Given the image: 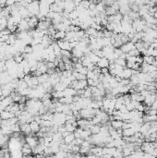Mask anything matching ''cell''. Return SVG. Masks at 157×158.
<instances>
[{"instance_id":"52a82bcc","label":"cell","mask_w":157,"mask_h":158,"mask_svg":"<svg viewBox=\"0 0 157 158\" xmlns=\"http://www.w3.org/2000/svg\"><path fill=\"white\" fill-rule=\"evenodd\" d=\"M13 118H15V115L11 112L3 111V112L0 113V118L2 119V120H8V119H11Z\"/></svg>"},{"instance_id":"277c9868","label":"cell","mask_w":157,"mask_h":158,"mask_svg":"<svg viewBox=\"0 0 157 158\" xmlns=\"http://www.w3.org/2000/svg\"><path fill=\"white\" fill-rule=\"evenodd\" d=\"M120 49L122 50L123 53L128 54V53H130L131 50L135 49V44H134L133 43H131V42H128V43L125 44H123V46H121Z\"/></svg>"},{"instance_id":"6da1fadb","label":"cell","mask_w":157,"mask_h":158,"mask_svg":"<svg viewBox=\"0 0 157 158\" xmlns=\"http://www.w3.org/2000/svg\"><path fill=\"white\" fill-rule=\"evenodd\" d=\"M27 9L30 12V17H33L35 16L37 17L38 14L40 13V5L38 1H34V2H32V3L27 6Z\"/></svg>"},{"instance_id":"30bf717a","label":"cell","mask_w":157,"mask_h":158,"mask_svg":"<svg viewBox=\"0 0 157 158\" xmlns=\"http://www.w3.org/2000/svg\"><path fill=\"white\" fill-rule=\"evenodd\" d=\"M21 152L23 155H30L32 154V149L30 148V146L27 143H25L24 145L21 148Z\"/></svg>"},{"instance_id":"ac0fdd59","label":"cell","mask_w":157,"mask_h":158,"mask_svg":"<svg viewBox=\"0 0 157 158\" xmlns=\"http://www.w3.org/2000/svg\"><path fill=\"white\" fill-rule=\"evenodd\" d=\"M74 140H75V136H74V134L73 133L68 134V136L64 138V142H65L66 144H71Z\"/></svg>"},{"instance_id":"e0dca14e","label":"cell","mask_w":157,"mask_h":158,"mask_svg":"<svg viewBox=\"0 0 157 158\" xmlns=\"http://www.w3.org/2000/svg\"><path fill=\"white\" fill-rule=\"evenodd\" d=\"M88 56H89V58H90V60H91L92 63V64H94V65H97V63H98V62H99V60L101 59L99 56H97L95 55L94 53H92V52L91 54Z\"/></svg>"},{"instance_id":"d4e9b609","label":"cell","mask_w":157,"mask_h":158,"mask_svg":"<svg viewBox=\"0 0 157 158\" xmlns=\"http://www.w3.org/2000/svg\"><path fill=\"white\" fill-rule=\"evenodd\" d=\"M23 53H25V54H32V53H33L32 46H25Z\"/></svg>"},{"instance_id":"f1b7e54d","label":"cell","mask_w":157,"mask_h":158,"mask_svg":"<svg viewBox=\"0 0 157 158\" xmlns=\"http://www.w3.org/2000/svg\"><path fill=\"white\" fill-rule=\"evenodd\" d=\"M155 61H157V56H156V58H155Z\"/></svg>"},{"instance_id":"2e32d148","label":"cell","mask_w":157,"mask_h":158,"mask_svg":"<svg viewBox=\"0 0 157 158\" xmlns=\"http://www.w3.org/2000/svg\"><path fill=\"white\" fill-rule=\"evenodd\" d=\"M65 37H66V32H56V34L54 36V40H58V41H60V40H65Z\"/></svg>"},{"instance_id":"4dcf8cb0","label":"cell","mask_w":157,"mask_h":158,"mask_svg":"<svg viewBox=\"0 0 157 158\" xmlns=\"http://www.w3.org/2000/svg\"><path fill=\"white\" fill-rule=\"evenodd\" d=\"M0 113H1V112H0Z\"/></svg>"},{"instance_id":"d6986e66","label":"cell","mask_w":157,"mask_h":158,"mask_svg":"<svg viewBox=\"0 0 157 158\" xmlns=\"http://www.w3.org/2000/svg\"><path fill=\"white\" fill-rule=\"evenodd\" d=\"M154 61H155V58L151 56H143V62L146 63V64L148 65H152Z\"/></svg>"},{"instance_id":"ba28073f","label":"cell","mask_w":157,"mask_h":158,"mask_svg":"<svg viewBox=\"0 0 157 158\" xmlns=\"http://www.w3.org/2000/svg\"><path fill=\"white\" fill-rule=\"evenodd\" d=\"M20 132L24 133L25 135H27V136L32 134V130H30V124L26 123V124H22V125H20Z\"/></svg>"},{"instance_id":"9c48e42d","label":"cell","mask_w":157,"mask_h":158,"mask_svg":"<svg viewBox=\"0 0 157 158\" xmlns=\"http://www.w3.org/2000/svg\"><path fill=\"white\" fill-rule=\"evenodd\" d=\"M18 29L20 32H28V30H30V27L25 20H21V22L18 25Z\"/></svg>"},{"instance_id":"3957f363","label":"cell","mask_w":157,"mask_h":158,"mask_svg":"<svg viewBox=\"0 0 157 158\" xmlns=\"http://www.w3.org/2000/svg\"><path fill=\"white\" fill-rule=\"evenodd\" d=\"M58 46L61 50H66V51H71L70 48V42H66L65 40H60V41H56Z\"/></svg>"},{"instance_id":"f546056e","label":"cell","mask_w":157,"mask_h":158,"mask_svg":"<svg viewBox=\"0 0 157 158\" xmlns=\"http://www.w3.org/2000/svg\"><path fill=\"white\" fill-rule=\"evenodd\" d=\"M156 32H157V29H156Z\"/></svg>"},{"instance_id":"5bb4252c","label":"cell","mask_w":157,"mask_h":158,"mask_svg":"<svg viewBox=\"0 0 157 158\" xmlns=\"http://www.w3.org/2000/svg\"><path fill=\"white\" fill-rule=\"evenodd\" d=\"M110 123H111L112 128L114 130L122 128V126H123V121H120V120H114V121L110 122Z\"/></svg>"},{"instance_id":"44dd1931","label":"cell","mask_w":157,"mask_h":158,"mask_svg":"<svg viewBox=\"0 0 157 158\" xmlns=\"http://www.w3.org/2000/svg\"><path fill=\"white\" fill-rule=\"evenodd\" d=\"M115 64L116 65H118V66H120V67L126 68V66H127V61L125 60V59H121V58H118V59L115 60Z\"/></svg>"},{"instance_id":"4fadbf2b","label":"cell","mask_w":157,"mask_h":158,"mask_svg":"<svg viewBox=\"0 0 157 158\" xmlns=\"http://www.w3.org/2000/svg\"><path fill=\"white\" fill-rule=\"evenodd\" d=\"M30 130H32V133H37V132H39L40 128H41L39 123H37V122L34 121V120L30 123Z\"/></svg>"},{"instance_id":"83f0119b","label":"cell","mask_w":157,"mask_h":158,"mask_svg":"<svg viewBox=\"0 0 157 158\" xmlns=\"http://www.w3.org/2000/svg\"><path fill=\"white\" fill-rule=\"evenodd\" d=\"M136 63H139L140 65H142L143 63V56H137L136 58Z\"/></svg>"},{"instance_id":"cb8c5ba5","label":"cell","mask_w":157,"mask_h":158,"mask_svg":"<svg viewBox=\"0 0 157 158\" xmlns=\"http://www.w3.org/2000/svg\"><path fill=\"white\" fill-rule=\"evenodd\" d=\"M90 2L89 1H82L80 2V6H82L85 10H89V8H90Z\"/></svg>"},{"instance_id":"7a4b0ae2","label":"cell","mask_w":157,"mask_h":158,"mask_svg":"<svg viewBox=\"0 0 157 158\" xmlns=\"http://www.w3.org/2000/svg\"><path fill=\"white\" fill-rule=\"evenodd\" d=\"M76 9V6L74 4V1H65V6H64V11L68 13H70Z\"/></svg>"},{"instance_id":"484cf974","label":"cell","mask_w":157,"mask_h":158,"mask_svg":"<svg viewBox=\"0 0 157 158\" xmlns=\"http://www.w3.org/2000/svg\"><path fill=\"white\" fill-rule=\"evenodd\" d=\"M119 111H120L122 114H128V110L127 109V107H126L125 104H122V106L120 107Z\"/></svg>"},{"instance_id":"4316f807","label":"cell","mask_w":157,"mask_h":158,"mask_svg":"<svg viewBox=\"0 0 157 158\" xmlns=\"http://www.w3.org/2000/svg\"><path fill=\"white\" fill-rule=\"evenodd\" d=\"M101 74H103V75H107V74H109L108 68H101Z\"/></svg>"},{"instance_id":"9a60e30c","label":"cell","mask_w":157,"mask_h":158,"mask_svg":"<svg viewBox=\"0 0 157 158\" xmlns=\"http://www.w3.org/2000/svg\"><path fill=\"white\" fill-rule=\"evenodd\" d=\"M100 130H101V126L100 125H92L91 128H90V131H91L92 135L99 134Z\"/></svg>"},{"instance_id":"8992f818","label":"cell","mask_w":157,"mask_h":158,"mask_svg":"<svg viewBox=\"0 0 157 158\" xmlns=\"http://www.w3.org/2000/svg\"><path fill=\"white\" fill-rule=\"evenodd\" d=\"M64 96H66V97H74L77 95V91L74 90L73 88L71 87H66L65 90H64Z\"/></svg>"},{"instance_id":"603a6c76","label":"cell","mask_w":157,"mask_h":158,"mask_svg":"<svg viewBox=\"0 0 157 158\" xmlns=\"http://www.w3.org/2000/svg\"><path fill=\"white\" fill-rule=\"evenodd\" d=\"M61 56H62V58H70V59H71L72 55H71V52H70V51L61 50Z\"/></svg>"},{"instance_id":"8fae6325","label":"cell","mask_w":157,"mask_h":158,"mask_svg":"<svg viewBox=\"0 0 157 158\" xmlns=\"http://www.w3.org/2000/svg\"><path fill=\"white\" fill-rule=\"evenodd\" d=\"M97 67L100 68H108L109 67V61L108 59H106V58H102L99 60V62L96 65Z\"/></svg>"},{"instance_id":"5b68a950","label":"cell","mask_w":157,"mask_h":158,"mask_svg":"<svg viewBox=\"0 0 157 158\" xmlns=\"http://www.w3.org/2000/svg\"><path fill=\"white\" fill-rule=\"evenodd\" d=\"M121 79H126V80H130V78L132 77V70H130L128 68H125L123 71L121 72V74L119 75Z\"/></svg>"},{"instance_id":"7c38bea8","label":"cell","mask_w":157,"mask_h":158,"mask_svg":"<svg viewBox=\"0 0 157 158\" xmlns=\"http://www.w3.org/2000/svg\"><path fill=\"white\" fill-rule=\"evenodd\" d=\"M39 23V20L37 18V17L33 16V17H30V20L28 22V24H29V27L30 29H32L34 27H37V25Z\"/></svg>"},{"instance_id":"ffe728a7","label":"cell","mask_w":157,"mask_h":158,"mask_svg":"<svg viewBox=\"0 0 157 158\" xmlns=\"http://www.w3.org/2000/svg\"><path fill=\"white\" fill-rule=\"evenodd\" d=\"M134 134H135V131L130 128H127V130H124L122 135H123L124 137H132V136H134Z\"/></svg>"},{"instance_id":"7402d4cb","label":"cell","mask_w":157,"mask_h":158,"mask_svg":"<svg viewBox=\"0 0 157 158\" xmlns=\"http://www.w3.org/2000/svg\"><path fill=\"white\" fill-rule=\"evenodd\" d=\"M65 128H66V130L68 132H70V133H73V132H75L77 128H75L74 126H72L71 124H65Z\"/></svg>"}]
</instances>
